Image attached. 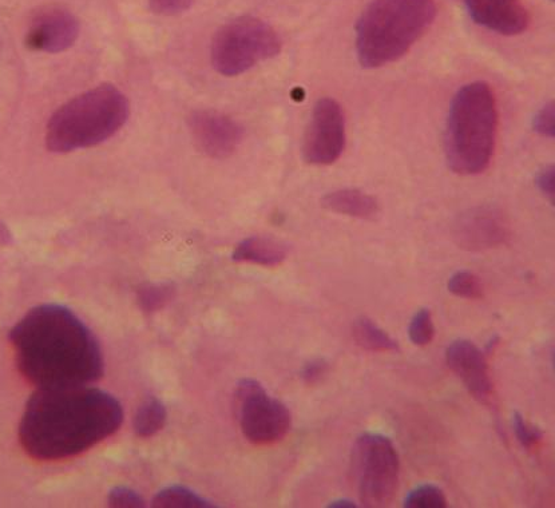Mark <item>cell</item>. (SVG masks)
<instances>
[{
    "label": "cell",
    "mask_w": 555,
    "mask_h": 508,
    "mask_svg": "<svg viewBox=\"0 0 555 508\" xmlns=\"http://www.w3.org/2000/svg\"><path fill=\"white\" fill-rule=\"evenodd\" d=\"M124 408L109 392L87 386L38 388L19 424V442L31 458H74L116 434Z\"/></svg>",
    "instance_id": "6da1fadb"
},
{
    "label": "cell",
    "mask_w": 555,
    "mask_h": 508,
    "mask_svg": "<svg viewBox=\"0 0 555 508\" xmlns=\"http://www.w3.org/2000/svg\"><path fill=\"white\" fill-rule=\"evenodd\" d=\"M19 371L38 388L87 386L105 373L101 345L61 304L30 309L10 332Z\"/></svg>",
    "instance_id": "7a4b0ae2"
},
{
    "label": "cell",
    "mask_w": 555,
    "mask_h": 508,
    "mask_svg": "<svg viewBox=\"0 0 555 508\" xmlns=\"http://www.w3.org/2000/svg\"><path fill=\"white\" fill-rule=\"evenodd\" d=\"M435 17V0H374L356 25L360 65L379 69L399 61Z\"/></svg>",
    "instance_id": "3957f363"
},
{
    "label": "cell",
    "mask_w": 555,
    "mask_h": 508,
    "mask_svg": "<svg viewBox=\"0 0 555 508\" xmlns=\"http://www.w3.org/2000/svg\"><path fill=\"white\" fill-rule=\"evenodd\" d=\"M498 109L485 82L463 86L451 102L444 149L454 173L475 176L489 168L497 141Z\"/></svg>",
    "instance_id": "277c9868"
},
{
    "label": "cell",
    "mask_w": 555,
    "mask_h": 508,
    "mask_svg": "<svg viewBox=\"0 0 555 508\" xmlns=\"http://www.w3.org/2000/svg\"><path fill=\"white\" fill-rule=\"evenodd\" d=\"M129 114L128 98L116 86L95 87L55 111L47 123V149L63 154L94 148L120 132Z\"/></svg>",
    "instance_id": "5b68a950"
},
{
    "label": "cell",
    "mask_w": 555,
    "mask_h": 508,
    "mask_svg": "<svg viewBox=\"0 0 555 508\" xmlns=\"http://www.w3.org/2000/svg\"><path fill=\"white\" fill-rule=\"evenodd\" d=\"M281 46L279 34L267 22L240 17L222 26L214 35L212 63L225 77H237L257 63L277 57Z\"/></svg>",
    "instance_id": "8992f818"
},
{
    "label": "cell",
    "mask_w": 555,
    "mask_h": 508,
    "mask_svg": "<svg viewBox=\"0 0 555 508\" xmlns=\"http://www.w3.org/2000/svg\"><path fill=\"white\" fill-rule=\"evenodd\" d=\"M400 460L387 436L360 435L352 448L351 474L364 507H386L398 490Z\"/></svg>",
    "instance_id": "52a82bcc"
},
{
    "label": "cell",
    "mask_w": 555,
    "mask_h": 508,
    "mask_svg": "<svg viewBox=\"0 0 555 508\" xmlns=\"http://www.w3.org/2000/svg\"><path fill=\"white\" fill-rule=\"evenodd\" d=\"M235 411L245 439L256 446L280 442L291 430L292 416L287 406L272 398L255 379L237 384Z\"/></svg>",
    "instance_id": "ba28073f"
},
{
    "label": "cell",
    "mask_w": 555,
    "mask_h": 508,
    "mask_svg": "<svg viewBox=\"0 0 555 508\" xmlns=\"http://www.w3.org/2000/svg\"><path fill=\"white\" fill-rule=\"evenodd\" d=\"M346 141V118L342 106L332 98L319 99L313 107L304 137L305 162L313 166L335 164L346 149Z\"/></svg>",
    "instance_id": "9c48e42d"
},
{
    "label": "cell",
    "mask_w": 555,
    "mask_h": 508,
    "mask_svg": "<svg viewBox=\"0 0 555 508\" xmlns=\"http://www.w3.org/2000/svg\"><path fill=\"white\" fill-rule=\"evenodd\" d=\"M511 236L509 218L497 206L482 205L459 214L453 226L455 244L467 252H485L505 245Z\"/></svg>",
    "instance_id": "30bf717a"
},
{
    "label": "cell",
    "mask_w": 555,
    "mask_h": 508,
    "mask_svg": "<svg viewBox=\"0 0 555 508\" xmlns=\"http://www.w3.org/2000/svg\"><path fill=\"white\" fill-rule=\"evenodd\" d=\"M188 125L197 149L214 160L232 156L243 140L239 123L218 111H194Z\"/></svg>",
    "instance_id": "8fae6325"
},
{
    "label": "cell",
    "mask_w": 555,
    "mask_h": 508,
    "mask_svg": "<svg viewBox=\"0 0 555 508\" xmlns=\"http://www.w3.org/2000/svg\"><path fill=\"white\" fill-rule=\"evenodd\" d=\"M446 363L465 384L469 394L479 403L493 400L494 387L490 379L485 353L469 340H457L446 351Z\"/></svg>",
    "instance_id": "7c38bea8"
},
{
    "label": "cell",
    "mask_w": 555,
    "mask_h": 508,
    "mask_svg": "<svg viewBox=\"0 0 555 508\" xmlns=\"http://www.w3.org/2000/svg\"><path fill=\"white\" fill-rule=\"evenodd\" d=\"M79 23L69 11L47 9L31 22L26 45L38 53L58 54L77 41Z\"/></svg>",
    "instance_id": "4fadbf2b"
},
{
    "label": "cell",
    "mask_w": 555,
    "mask_h": 508,
    "mask_svg": "<svg viewBox=\"0 0 555 508\" xmlns=\"http://www.w3.org/2000/svg\"><path fill=\"white\" fill-rule=\"evenodd\" d=\"M465 3L473 21L494 33L514 37L529 27V13L521 0H465Z\"/></svg>",
    "instance_id": "5bb4252c"
},
{
    "label": "cell",
    "mask_w": 555,
    "mask_h": 508,
    "mask_svg": "<svg viewBox=\"0 0 555 508\" xmlns=\"http://www.w3.org/2000/svg\"><path fill=\"white\" fill-rule=\"evenodd\" d=\"M288 257L287 245L272 237L252 236L236 245L232 253L235 263H248L260 267H279Z\"/></svg>",
    "instance_id": "9a60e30c"
},
{
    "label": "cell",
    "mask_w": 555,
    "mask_h": 508,
    "mask_svg": "<svg viewBox=\"0 0 555 508\" xmlns=\"http://www.w3.org/2000/svg\"><path fill=\"white\" fill-rule=\"evenodd\" d=\"M321 206L342 216L372 221L379 216L378 200L359 189H339L325 194Z\"/></svg>",
    "instance_id": "2e32d148"
},
{
    "label": "cell",
    "mask_w": 555,
    "mask_h": 508,
    "mask_svg": "<svg viewBox=\"0 0 555 508\" xmlns=\"http://www.w3.org/2000/svg\"><path fill=\"white\" fill-rule=\"evenodd\" d=\"M352 336L359 347L371 352H399L398 341L392 339L384 329L380 328L368 317H360L352 325Z\"/></svg>",
    "instance_id": "e0dca14e"
},
{
    "label": "cell",
    "mask_w": 555,
    "mask_h": 508,
    "mask_svg": "<svg viewBox=\"0 0 555 508\" xmlns=\"http://www.w3.org/2000/svg\"><path fill=\"white\" fill-rule=\"evenodd\" d=\"M168 411L156 396L144 400L134 415L133 427L138 438H152L165 427Z\"/></svg>",
    "instance_id": "ac0fdd59"
},
{
    "label": "cell",
    "mask_w": 555,
    "mask_h": 508,
    "mask_svg": "<svg viewBox=\"0 0 555 508\" xmlns=\"http://www.w3.org/2000/svg\"><path fill=\"white\" fill-rule=\"evenodd\" d=\"M156 508H212L216 504L181 484H172L158 491L152 500Z\"/></svg>",
    "instance_id": "d6986e66"
},
{
    "label": "cell",
    "mask_w": 555,
    "mask_h": 508,
    "mask_svg": "<svg viewBox=\"0 0 555 508\" xmlns=\"http://www.w3.org/2000/svg\"><path fill=\"white\" fill-rule=\"evenodd\" d=\"M174 288L172 284H146L138 289L137 301L144 312H157L164 308L173 299Z\"/></svg>",
    "instance_id": "ffe728a7"
},
{
    "label": "cell",
    "mask_w": 555,
    "mask_h": 508,
    "mask_svg": "<svg viewBox=\"0 0 555 508\" xmlns=\"http://www.w3.org/2000/svg\"><path fill=\"white\" fill-rule=\"evenodd\" d=\"M406 508H444L447 506L446 495L435 484H422L408 492L404 498Z\"/></svg>",
    "instance_id": "44dd1931"
},
{
    "label": "cell",
    "mask_w": 555,
    "mask_h": 508,
    "mask_svg": "<svg viewBox=\"0 0 555 508\" xmlns=\"http://www.w3.org/2000/svg\"><path fill=\"white\" fill-rule=\"evenodd\" d=\"M447 288L454 296L466 300H481L485 296V288L477 275L469 271H458L450 277Z\"/></svg>",
    "instance_id": "7402d4cb"
},
{
    "label": "cell",
    "mask_w": 555,
    "mask_h": 508,
    "mask_svg": "<svg viewBox=\"0 0 555 508\" xmlns=\"http://www.w3.org/2000/svg\"><path fill=\"white\" fill-rule=\"evenodd\" d=\"M408 336L412 344L424 347L434 340L435 325L432 321L430 309H419L412 317L410 327H408Z\"/></svg>",
    "instance_id": "603a6c76"
},
{
    "label": "cell",
    "mask_w": 555,
    "mask_h": 508,
    "mask_svg": "<svg viewBox=\"0 0 555 508\" xmlns=\"http://www.w3.org/2000/svg\"><path fill=\"white\" fill-rule=\"evenodd\" d=\"M513 427L519 444H521L523 448H526L527 451L534 450V448L541 446L543 442V432L539 430L538 427L527 422L518 412H515L513 416Z\"/></svg>",
    "instance_id": "cb8c5ba5"
},
{
    "label": "cell",
    "mask_w": 555,
    "mask_h": 508,
    "mask_svg": "<svg viewBox=\"0 0 555 508\" xmlns=\"http://www.w3.org/2000/svg\"><path fill=\"white\" fill-rule=\"evenodd\" d=\"M107 504L116 508H141L145 507V500L132 488L118 486L111 488L107 495Z\"/></svg>",
    "instance_id": "d4e9b609"
},
{
    "label": "cell",
    "mask_w": 555,
    "mask_h": 508,
    "mask_svg": "<svg viewBox=\"0 0 555 508\" xmlns=\"http://www.w3.org/2000/svg\"><path fill=\"white\" fill-rule=\"evenodd\" d=\"M533 129L538 136L553 140L555 137V105L553 101L546 103L534 115Z\"/></svg>",
    "instance_id": "484cf974"
},
{
    "label": "cell",
    "mask_w": 555,
    "mask_h": 508,
    "mask_svg": "<svg viewBox=\"0 0 555 508\" xmlns=\"http://www.w3.org/2000/svg\"><path fill=\"white\" fill-rule=\"evenodd\" d=\"M328 371L329 364L327 360L313 359L304 365L301 377H303L304 383L308 384V386H316L320 381H323Z\"/></svg>",
    "instance_id": "4316f807"
},
{
    "label": "cell",
    "mask_w": 555,
    "mask_h": 508,
    "mask_svg": "<svg viewBox=\"0 0 555 508\" xmlns=\"http://www.w3.org/2000/svg\"><path fill=\"white\" fill-rule=\"evenodd\" d=\"M193 0H149L150 9L156 14L177 15L188 11L192 6Z\"/></svg>",
    "instance_id": "83f0119b"
},
{
    "label": "cell",
    "mask_w": 555,
    "mask_h": 508,
    "mask_svg": "<svg viewBox=\"0 0 555 508\" xmlns=\"http://www.w3.org/2000/svg\"><path fill=\"white\" fill-rule=\"evenodd\" d=\"M539 192L543 194L554 205L555 202V169L553 165L545 166L539 170L537 178H535Z\"/></svg>",
    "instance_id": "f1b7e54d"
},
{
    "label": "cell",
    "mask_w": 555,
    "mask_h": 508,
    "mask_svg": "<svg viewBox=\"0 0 555 508\" xmlns=\"http://www.w3.org/2000/svg\"><path fill=\"white\" fill-rule=\"evenodd\" d=\"M329 507H333V508H344V507H348V508H354L356 507L355 502H352V500L350 499H339V500H335V502H331V504H329Z\"/></svg>",
    "instance_id": "f546056e"
}]
</instances>
